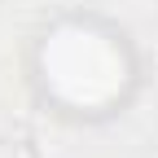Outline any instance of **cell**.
Wrapping results in <instances>:
<instances>
[{
    "instance_id": "obj_1",
    "label": "cell",
    "mask_w": 158,
    "mask_h": 158,
    "mask_svg": "<svg viewBox=\"0 0 158 158\" xmlns=\"http://www.w3.org/2000/svg\"><path fill=\"white\" fill-rule=\"evenodd\" d=\"M44 75L57 97H66L70 106H106L110 97H118L127 79V62L106 35H97L88 27H62L48 35L44 53Z\"/></svg>"
}]
</instances>
